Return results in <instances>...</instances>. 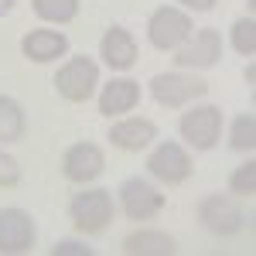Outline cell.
<instances>
[{
  "instance_id": "e0dca14e",
  "label": "cell",
  "mask_w": 256,
  "mask_h": 256,
  "mask_svg": "<svg viewBox=\"0 0 256 256\" xmlns=\"http://www.w3.org/2000/svg\"><path fill=\"white\" fill-rule=\"evenodd\" d=\"M24 130H28V116H24L20 102L14 96H0V144L20 140Z\"/></svg>"
},
{
  "instance_id": "603a6c76",
  "label": "cell",
  "mask_w": 256,
  "mask_h": 256,
  "mask_svg": "<svg viewBox=\"0 0 256 256\" xmlns=\"http://www.w3.org/2000/svg\"><path fill=\"white\" fill-rule=\"evenodd\" d=\"M52 256H92V250H89V246H82V242L65 239V242H58V246L52 250Z\"/></svg>"
},
{
  "instance_id": "8fae6325",
  "label": "cell",
  "mask_w": 256,
  "mask_h": 256,
  "mask_svg": "<svg viewBox=\"0 0 256 256\" xmlns=\"http://www.w3.org/2000/svg\"><path fill=\"white\" fill-rule=\"evenodd\" d=\"M218 58H222V38H218V31L202 28V31H195L192 38L178 48L174 65H181V68H212V65H218Z\"/></svg>"
},
{
  "instance_id": "52a82bcc",
  "label": "cell",
  "mask_w": 256,
  "mask_h": 256,
  "mask_svg": "<svg viewBox=\"0 0 256 256\" xmlns=\"http://www.w3.org/2000/svg\"><path fill=\"white\" fill-rule=\"evenodd\" d=\"M147 171L158 178L160 184H168V188H178V184H184L188 178L195 174V160L188 158V150L174 144V140H164L158 150L147 158Z\"/></svg>"
},
{
  "instance_id": "3957f363",
  "label": "cell",
  "mask_w": 256,
  "mask_h": 256,
  "mask_svg": "<svg viewBox=\"0 0 256 256\" xmlns=\"http://www.w3.org/2000/svg\"><path fill=\"white\" fill-rule=\"evenodd\" d=\"M96 86H99V65L89 58V55H76V58H68L58 72H55V89H58V96L68 99V102H86V99H92Z\"/></svg>"
},
{
  "instance_id": "ffe728a7",
  "label": "cell",
  "mask_w": 256,
  "mask_h": 256,
  "mask_svg": "<svg viewBox=\"0 0 256 256\" xmlns=\"http://www.w3.org/2000/svg\"><path fill=\"white\" fill-rule=\"evenodd\" d=\"M229 195L232 198H250L256 195V160L250 158L246 164H239L236 171L229 174Z\"/></svg>"
},
{
  "instance_id": "5bb4252c",
  "label": "cell",
  "mask_w": 256,
  "mask_h": 256,
  "mask_svg": "<svg viewBox=\"0 0 256 256\" xmlns=\"http://www.w3.org/2000/svg\"><path fill=\"white\" fill-rule=\"evenodd\" d=\"M154 137H158V123L147 116H130V120H120V123L110 126V144L120 147V150H130V154L150 147Z\"/></svg>"
},
{
  "instance_id": "7c38bea8",
  "label": "cell",
  "mask_w": 256,
  "mask_h": 256,
  "mask_svg": "<svg viewBox=\"0 0 256 256\" xmlns=\"http://www.w3.org/2000/svg\"><path fill=\"white\" fill-rule=\"evenodd\" d=\"M99 55H102V62H106L110 68L126 72V68H134V65H137L140 48H137V41H134V34H130L126 28L113 24V28L102 34V41H99Z\"/></svg>"
},
{
  "instance_id": "9c48e42d",
  "label": "cell",
  "mask_w": 256,
  "mask_h": 256,
  "mask_svg": "<svg viewBox=\"0 0 256 256\" xmlns=\"http://www.w3.org/2000/svg\"><path fill=\"white\" fill-rule=\"evenodd\" d=\"M34 218L24 208H0V256H20L34 250Z\"/></svg>"
},
{
  "instance_id": "d6986e66",
  "label": "cell",
  "mask_w": 256,
  "mask_h": 256,
  "mask_svg": "<svg viewBox=\"0 0 256 256\" xmlns=\"http://www.w3.org/2000/svg\"><path fill=\"white\" fill-rule=\"evenodd\" d=\"M229 147L239 150V154H253L256 147V116L246 110L232 120V130H229Z\"/></svg>"
},
{
  "instance_id": "2e32d148",
  "label": "cell",
  "mask_w": 256,
  "mask_h": 256,
  "mask_svg": "<svg viewBox=\"0 0 256 256\" xmlns=\"http://www.w3.org/2000/svg\"><path fill=\"white\" fill-rule=\"evenodd\" d=\"M123 253L126 256H174L178 239L160 232V229H137L123 239Z\"/></svg>"
},
{
  "instance_id": "44dd1931",
  "label": "cell",
  "mask_w": 256,
  "mask_h": 256,
  "mask_svg": "<svg viewBox=\"0 0 256 256\" xmlns=\"http://www.w3.org/2000/svg\"><path fill=\"white\" fill-rule=\"evenodd\" d=\"M232 48L239 55H246V58L256 52V20L253 18H239L232 24Z\"/></svg>"
},
{
  "instance_id": "ba28073f",
  "label": "cell",
  "mask_w": 256,
  "mask_h": 256,
  "mask_svg": "<svg viewBox=\"0 0 256 256\" xmlns=\"http://www.w3.org/2000/svg\"><path fill=\"white\" fill-rule=\"evenodd\" d=\"M102 171H106V154H102V147L92 144V140H79V144H72L62 154V174H65V181H72V184H89Z\"/></svg>"
},
{
  "instance_id": "8992f818",
  "label": "cell",
  "mask_w": 256,
  "mask_h": 256,
  "mask_svg": "<svg viewBox=\"0 0 256 256\" xmlns=\"http://www.w3.org/2000/svg\"><path fill=\"white\" fill-rule=\"evenodd\" d=\"M208 92V82L195 76H181V72H160L150 82V96L158 99L164 110H181L188 102H195Z\"/></svg>"
},
{
  "instance_id": "277c9868",
  "label": "cell",
  "mask_w": 256,
  "mask_h": 256,
  "mask_svg": "<svg viewBox=\"0 0 256 256\" xmlns=\"http://www.w3.org/2000/svg\"><path fill=\"white\" fill-rule=\"evenodd\" d=\"M192 18L181 10V7H158L150 20H147V34H150V44L160 48V52H178L184 41L192 38Z\"/></svg>"
},
{
  "instance_id": "484cf974",
  "label": "cell",
  "mask_w": 256,
  "mask_h": 256,
  "mask_svg": "<svg viewBox=\"0 0 256 256\" xmlns=\"http://www.w3.org/2000/svg\"><path fill=\"white\" fill-rule=\"evenodd\" d=\"M10 10H14V0H0V18L10 14Z\"/></svg>"
},
{
  "instance_id": "6da1fadb",
  "label": "cell",
  "mask_w": 256,
  "mask_h": 256,
  "mask_svg": "<svg viewBox=\"0 0 256 256\" xmlns=\"http://www.w3.org/2000/svg\"><path fill=\"white\" fill-rule=\"evenodd\" d=\"M68 218L82 236H102L116 218V205L106 188H89L68 202Z\"/></svg>"
},
{
  "instance_id": "5b68a950",
  "label": "cell",
  "mask_w": 256,
  "mask_h": 256,
  "mask_svg": "<svg viewBox=\"0 0 256 256\" xmlns=\"http://www.w3.org/2000/svg\"><path fill=\"white\" fill-rule=\"evenodd\" d=\"M178 130H181V137L184 144L192 147V150H212L222 137V110L218 106H195V110H188L181 123H178Z\"/></svg>"
},
{
  "instance_id": "cb8c5ba5",
  "label": "cell",
  "mask_w": 256,
  "mask_h": 256,
  "mask_svg": "<svg viewBox=\"0 0 256 256\" xmlns=\"http://www.w3.org/2000/svg\"><path fill=\"white\" fill-rule=\"evenodd\" d=\"M181 7H188V10H198V14H205V10H212L218 0H178Z\"/></svg>"
},
{
  "instance_id": "d4e9b609",
  "label": "cell",
  "mask_w": 256,
  "mask_h": 256,
  "mask_svg": "<svg viewBox=\"0 0 256 256\" xmlns=\"http://www.w3.org/2000/svg\"><path fill=\"white\" fill-rule=\"evenodd\" d=\"M242 79H246V86H250V89H253V86H256V68H253V65H246V72H242Z\"/></svg>"
},
{
  "instance_id": "30bf717a",
  "label": "cell",
  "mask_w": 256,
  "mask_h": 256,
  "mask_svg": "<svg viewBox=\"0 0 256 256\" xmlns=\"http://www.w3.org/2000/svg\"><path fill=\"white\" fill-rule=\"evenodd\" d=\"M164 192H158L150 181H144V178H130V181H123V188H120V208H123V216L126 218H154L158 212H164Z\"/></svg>"
},
{
  "instance_id": "4fadbf2b",
  "label": "cell",
  "mask_w": 256,
  "mask_h": 256,
  "mask_svg": "<svg viewBox=\"0 0 256 256\" xmlns=\"http://www.w3.org/2000/svg\"><path fill=\"white\" fill-rule=\"evenodd\" d=\"M20 52L34 65H48V62H58L62 55H68V38L62 31H52V28H38V31L24 34Z\"/></svg>"
},
{
  "instance_id": "9a60e30c",
  "label": "cell",
  "mask_w": 256,
  "mask_h": 256,
  "mask_svg": "<svg viewBox=\"0 0 256 256\" xmlns=\"http://www.w3.org/2000/svg\"><path fill=\"white\" fill-rule=\"evenodd\" d=\"M140 102V86L134 79H126V76H120V79H110L102 86V92H99V113L110 120V116H126L130 110H137Z\"/></svg>"
},
{
  "instance_id": "ac0fdd59",
  "label": "cell",
  "mask_w": 256,
  "mask_h": 256,
  "mask_svg": "<svg viewBox=\"0 0 256 256\" xmlns=\"http://www.w3.org/2000/svg\"><path fill=\"white\" fill-rule=\"evenodd\" d=\"M82 0H31V10L48 24H72L79 18Z\"/></svg>"
},
{
  "instance_id": "7a4b0ae2",
  "label": "cell",
  "mask_w": 256,
  "mask_h": 256,
  "mask_svg": "<svg viewBox=\"0 0 256 256\" xmlns=\"http://www.w3.org/2000/svg\"><path fill=\"white\" fill-rule=\"evenodd\" d=\"M198 222L212 232V236H239L246 229V216L239 208V198L232 195H205L195 208Z\"/></svg>"
},
{
  "instance_id": "7402d4cb",
  "label": "cell",
  "mask_w": 256,
  "mask_h": 256,
  "mask_svg": "<svg viewBox=\"0 0 256 256\" xmlns=\"http://www.w3.org/2000/svg\"><path fill=\"white\" fill-rule=\"evenodd\" d=\"M18 184H20V164H18V158H10V154L0 150V192H10V188H18Z\"/></svg>"
}]
</instances>
